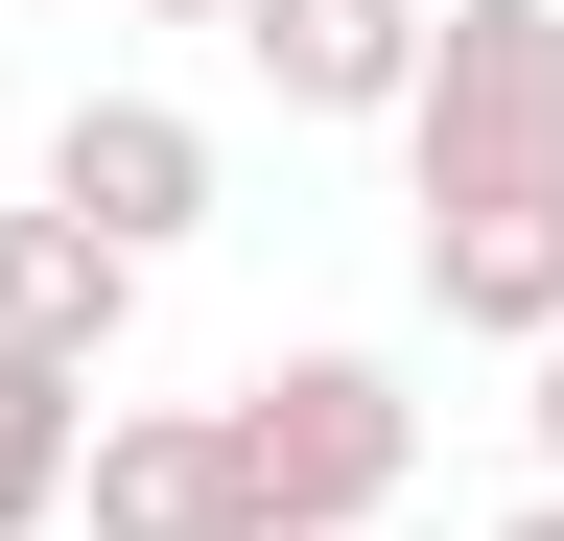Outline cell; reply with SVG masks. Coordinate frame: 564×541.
I'll list each match as a JSON object with an SVG mask.
<instances>
[{"instance_id": "cell-9", "label": "cell", "mask_w": 564, "mask_h": 541, "mask_svg": "<svg viewBox=\"0 0 564 541\" xmlns=\"http://www.w3.org/2000/svg\"><path fill=\"white\" fill-rule=\"evenodd\" d=\"M141 24H259V0H141Z\"/></svg>"}, {"instance_id": "cell-10", "label": "cell", "mask_w": 564, "mask_h": 541, "mask_svg": "<svg viewBox=\"0 0 564 541\" xmlns=\"http://www.w3.org/2000/svg\"><path fill=\"white\" fill-rule=\"evenodd\" d=\"M494 541H564V495H518V518H494Z\"/></svg>"}, {"instance_id": "cell-1", "label": "cell", "mask_w": 564, "mask_h": 541, "mask_svg": "<svg viewBox=\"0 0 564 541\" xmlns=\"http://www.w3.org/2000/svg\"><path fill=\"white\" fill-rule=\"evenodd\" d=\"M400 213H423V306L470 354L564 329V0H447L400 95Z\"/></svg>"}, {"instance_id": "cell-2", "label": "cell", "mask_w": 564, "mask_h": 541, "mask_svg": "<svg viewBox=\"0 0 564 541\" xmlns=\"http://www.w3.org/2000/svg\"><path fill=\"white\" fill-rule=\"evenodd\" d=\"M212 424H236V518L259 541H377V495L423 470V400L377 354H259Z\"/></svg>"}, {"instance_id": "cell-3", "label": "cell", "mask_w": 564, "mask_h": 541, "mask_svg": "<svg viewBox=\"0 0 564 541\" xmlns=\"http://www.w3.org/2000/svg\"><path fill=\"white\" fill-rule=\"evenodd\" d=\"M47 213L95 236V259L212 236V118H188V95H70V118H47Z\"/></svg>"}, {"instance_id": "cell-7", "label": "cell", "mask_w": 564, "mask_h": 541, "mask_svg": "<svg viewBox=\"0 0 564 541\" xmlns=\"http://www.w3.org/2000/svg\"><path fill=\"white\" fill-rule=\"evenodd\" d=\"M70 470H95V377L0 354V541H70Z\"/></svg>"}, {"instance_id": "cell-6", "label": "cell", "mask_w": 564, "mask_h": 541, "mask_svg": "<svg viewBox=\"0 0 564 541\" xmlns=\"http://www.w3.org/2000/svg\"><path fill=\"white\" fill-rule=\"evenodd\" d=\"M118 329H141V259H95L24 188V213H0V354H47V377H118Z\"/></svg>"}, {"instance_id": "cell-4", "label": "cell", "mask_w": 564, "mask_h": 541, "mask_svg": "<svg viewBox=\"0 0 564 541\" xmlns=\"http://www.w3.org/2000/svg\"><path fill=\"white\" fill-rule=\"evenodd\" d=\"M70 495H95V541H259L212 400H95V470H70Z\"/></svg>"}, {"instance_id": "cell-8", "label": "cell", "mask_w": 564, "mask_h": 541, "mask_svg": "<svg viewBox=\"0 0 564 541\" xmlns=\"http://www.w3.org/2000/svg\"><path fill=\"white\" fill-rule=\"evenodd\" d=\"M518 377H541V400H518V424H541V495H564V329H541V354H518Z\"/></svg>"}, {"instance_id": "cell-5", "label": "cell", "mask_w": 564, "mask_h": 541, "mask_svg": "<svg viewBox=\"0 0 564 541\" xmlns=\"http://www.w3.org/2000/svg\"><path fill=\"white\" fill-rule=\"evenodd\" d=\"M423 24H447V0H259L236 47H259L282 118H400L423 95Z\"/></svg>"}]
</instances>
